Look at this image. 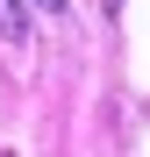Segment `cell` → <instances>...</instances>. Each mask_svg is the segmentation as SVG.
Returning <instances> with one entry per match:
<instances>
[{"label":"cell","instance_id":"7a4b0ae2","mask_svg":"<svg viewBox=\"0 0 150 157\" xmlns=\"http://www.w3.org/2000/svg\"><path fill=\"white\" fill-rule=\"evenodd\" d=\"M29 7H43V14H64V0H29Z\"/></svg>","mask_w":150,"mask_h":157},{"label":"cell","instance_id":"3957f363","mask_svg":"<svg viewBox=\"0 0 150 157\" xmlns=\"http://www.w3.org/2000/svg\"><path fill=\"white\" fill-rule=\"evenodd\" d=\"M107 7H114V0H107Z\"/></svg>","mask_w":150,"mask_h":157},{"label":"cell","instance_id":"6da1fadb","mask_svg":"<svg viewBox=\"0 0 150 157\" xmlns=\"http://www.w3.org/2000/svg\"><path fill=\"white\" fill-rule=\"evenodd\" d=\"M0 29H7V43H21L29 36V7L21 0H0Z\"/></svg>","mask_w":150,"mask_h":157}]
</instances>
